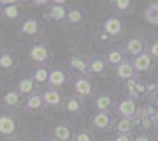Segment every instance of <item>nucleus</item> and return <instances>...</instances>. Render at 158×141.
Returning a JSON list of instances; mask_svg holds the SVG:
<instances>
[{
	"instance_id": "nucleus-15",
	"label": "nucleus",
	"mask_w": 158,
	"mask_h": 141,
	"mask_svg": "<svg viewBox=\"0 0 158 141\" xmlns=\"http://www.w3.org/2000/svg\"><path fill=\"white\" fill-rule=\"evenodd\" d=\"M67 64H69V66L72 69H74L76 72H78V74L87 76V74H89V62L83 57L73 54L72 57L67 60Z\"/></svg>"
},
{
	"instance_id": "nucleus-34",
	"label": "nucleus",
	"mask_w": 158,
	"mask_h": 141,
	"mask_svg": "<svg viewBox=\"0 0 158 141\" xmlns=\"http://www.w3.org/2000/svg\"><path fill=\"white\" fill-rule=\"evenodd\" d=\"M148 52H149V54L151 55L152 59L158 60V39L152 42L151 46H150V48H149V51H148Z\"/></svg>"
},
{
	"instance_id": "nucleus-29",
	"label": "nucleus",
	"mask_w": 158,
	"mask_h": 141,
	"mask_svg": "<svg viewBox=\"0 0 158 141\" xmlns=\"http://www.w3.org/2000/svg\"><path fill=\"white\" fill-rule=\"evenodd\" d=\"M2 15L10 19V20H13V19H17L19 17V7L17 4H12V5H6L4 6V10H2Z\"/></svg>"
},
{
	"instance_id": "nucleus-41",
	"label": "nucleus",
	"mask_w": 158,
	"mask_h": 141,
	"mask_svg": "<svg viewBox=\"0 0 158 141\" xmlns=\"http://www.w3.org/2000/svg\"><path fill=\"white\" fill-rule=\"evenodd\" d=\"M156 135H157V138H158V127H157V129H156Z\"/></svg>"
},
{
	"instance_id": "nucleus-43",
	"label": "nucleus",
	"mask_w": 158,
	"mask_h": 141,
	"mask_svg": "<svg viewBox=\"0 0 158 141\" xmlns=\"http://www.w3.org/2000/svg\"><path fill=\"white\" fill-rule=\"evenodd\" d=\"M107 141H112V140H107Z\"/></svg>"
},
{
	"instance_id": "nucleus-38",
	"label": "nucleus",
	"mask_w": 158,
	"mask_h": 141,
	"mask_svg": "<svg viewBox=\"0 0 158 141\" xmlns=\"http://www.w3.org/2000/svg\"><path fill=\"white\" fill-rule=\"evenodd\" d=\"M153 121H155L156 126L158 127V108H157V111H156V113H155V116H153Z\"/></svg>"
},
{
	"instance_id": "nucleus-39",
	"label": "nucleus",
	"mask_w": 158,
	"mask_h": 141,
	"mask_svg": "<svg viewBox=\"0 0 158 141\" xmlns=\"http://www.w3.org/2000/svg\"><path fill=\"white\" fill-rule=\"evenodd\" d=\"M39 141H54V140L52 139V136H51V138H50V136H44V138H41Z\"/></svg>"
},
{
	"instance_id": "nucleus-6",
	"label": "nucleus",
	"mask_w": 158,
	"mask_h": 141,
	"mask_svg": "<svg viewBox=\"0 0 158 141\" xmlns=\"http://www.w3.org/2000/svg\"><path fill=\"white\" fill-rule=\"evenodd\" d=\"M116 74L120 80L127 81L130 79H133L137 76V71L133 67V64H132L131 59H126L125 61H123L119 66L116 67Z\"/></svg>"
},
{
	"instance_id": "nucleus-14",
	"label": "nucleus",
	"mask_w": 158,
	"mask_h": 141,
	"mask_svg": "<svg viewBox=\"0 0 158 141\" xmlns=\"http://www.w3.org/2000/svg\"><path fill=\"white\" fill-rule=\"evenodd\" d=\"M131 60L132 64H133V67L137 71V73H143V72L149 71V68L151 67L153 59L149 54V52L145 51L144 53H142L140 55L136 57V58H132Z\"/></svg>"
},
{
	"instance_id": "nucleus-33",
	"label": "nucleus",
	"mask_w": 158,
	"mask_h": 141,
	"mask_svg": "<svg viewBox=\"0 0 158 141\" xmlns=\"http://www.w3.org/2000/svg\"><path fill=\"white\" fill-rule=\"evenodd\" d=\"M133 141H153V139H152V136L150 135V133L139 132V133H135Z\"/></svg>"
},
{
	"instance_id": "nucleus-10",
	"label": "nucleus",
	"mask_w": 158,
	"mask_h": 141,
	"mask_svg": "<svg viewBox=\"0 0 158 141\" xmlns=\"http://www.w3.org/2000/svg\"><path fill=\"white\" fill-rule=\"evenodd\" d=\"M19 31L20 33L24 34V35L32 37V35L38 33V31H39V21L34 17H25L20 21Z\"/></svg>"
},
{
	"instance_id": "nucleus-3",
	"label": "nucleus",
	"mask_w": 158,
	"mask_h": 141,
	"mask_svg": "<svg viewBox=\"0 0 158 141\" xmlns=\"http://www.w3.org/2000/svg\"><path fill=\"white\" fill-rule=\"evenodd\" d=\"M72 86L76 91V93L78 94V96H89L92 93V84L90 79L86 75H80L78 74L77 76H74L72 80Z\"/></svg>"
},
{
	"instance_id": "nucleus-42",
	"label": "nucleus",
	"mask_w": 158,
	"mask_h": 141,
	"mask_svg": "<svg viewBox=\"0 0 158 141\" xmlns=\"http://www.w3.org/2000/svg\"><path fill=\"white\" fill-rule=\"evenodd\" d=\"M157 96H158V88H157Z\"/></svg>"
},
{
	"instance_id": "nucleus-23",
	"label": "nucleus",
	"mask_w": 158,
	"mask_h": 141,
	"mask_svg": "<svg viewBox=\"0 0 158 141\" xmlns=\"http://www.w3.org/2000/svg\"><path fill=\"white\" fill-rule=\"evenodd\" d=\"M84 17H85L84 11L79 6L71 5V6L67 7V18H66V20L69 21L70 24H72V25L80 24L81 21L84 20Z\"/></svg>"
},
{
	"instance_id": "nucleus-12",
	"label": "nucleus",
	"mask_w": 158,
	"mask_h": 141,
	"mask_svg": "<svg viewBox=\"0 0 158 141\" xmlns=\"http://www.w3.org/2000/svg\"><path fill=\"white\" fill-rule=\"evenodd\" d=\"M124 51L126 54H130L132 58H136V57H138L145 52L144 42H143V40H140L139 38H136V37L130 38L126 40Z\"/></svg>"
},
{
	"instance_id": "nucleus-17",
	"label": "nucleus",
	"mask_w": 158,
	"mask_h": 141,
	"mask_svg": "<svg viewBox=\"0 0 158 141\" xmlns=\"http://www.w3.org/2000/svg\"><path fill=\"white\" fill-rule=\"evenodd\" d=\"M89 73L96 74V75H100V74H104L107 69V64H106L104 57H91L89 60Z\"/></svg>"
},
{
	"instance_id": "nucleus-26",
	"label": "nucleus",
	"mask_w": 158,
	"mask_h": 141,
	"mask_svg": "<svg viewBox=\"0 0 158 141\" xmlns=\"http://www.w3.org/2000/svg\"><path fill=\"white\" fill-rule=\"evenodd\" d=\"M48 74H50V69L46 66H37L32 69L31 76L33 78L34 82L45 84V82H47V79H48Z\"/></svg>"
},
{
	"instance_id": "nucleus-1",
	"label": "nucleus",
	"mask_w": 158,
	"mask_h": 141,
	"mask_svg": "<svg viewBox=\"0 0 158 141\" xmlns=\"http://www.w3.org/2000/svg\"><path fill=\"white\" fill-rule=\"evenodd\" d=\"M116 109H117V113L120 115V118H135L139 112L136 99L127 95L124 96L122 100H119L116 106Z\"/></svg>"
},
{
	"instance_id": "nucleus-31",
	"label": "nucleus",
	"mask_w": 158,
	"mask_h": 141,
	"mask_svg": "<svg viewBox=\"0 0 158 141\" xmlns=\"http://www.w3.org/2000/svg\"><path fill=\"white\" fill-rule=\"evenodd\" d=\"M72 141H94V134L91 131L80 129L73 134Z\"/></svg>"
},
{
	"instance_id": "nucleus-21",
	"label": "nucleus",
	"mask_w": 158,
	"mask_h": 141,
	"mask_svg": "<svg viewBox=\"0 0 158 141\" xmlns=\"http://www.w3.org/2000/svg\"><path fill=\"white\" fill-rule=\"evenodd\" d=\"M41 96H43V101H44V105L46 106H51V107H54V106H58L60 105V102L63 100L61 98V94L58 89H47L44 93H41Z\"/></svg>"
},
{
	"instance_id": "nucleus-7",
	"label": "nucleus",
	"mask_w": 158,
	"mask_h": 141,
	"mask_svg": "<svg viewBox=\"0 0 158 141\" xmlns=\"http://www.w3.org/2000/svg\"><path fill=\"white\" fill-rule=\"evenodd\" d=\"M30 58L37 64H44L48 59V49L43 42H35L30 47Z\"/></svg>"
},
{
	"instance_id": "nucleus-36",
	"label": "nucleus",
	"mask_w": 158,
	"mask_h": 141,
	"mask_svg": "<svg viewBox=\"0 0 158 141\" xmlns=\"http://www.w3.org/2000/svg\"><path fill=\"white\" fill-rule=\"evenodd\" d=\"M51 1L48 0H32V5L35 7H39V6H44V5H48Z\"/></svg>"
},
{
	"instance_id": "nucleus-8",
	"label": "nucleus",
	"mask_w": 158,
	"mask_h": 141,
	"mask_svg": "<svg viewBox=\"0 0 158 141\" xmlns=\"http://www.w3.org/2000/svg\"><path fill=\"white\" fill-rule=\"evenodd\" d=\"M103 31L110 37H118L123 31V24L117 17H109L103 21Z\"/></svg>"
},
{
	"instance_id": "nucleus-13",
	"label": "nucleus",
	"mask_w": 158,
	"mask_h": 141,
	"mask_svg": "<svg viewBox=\"0 0 158 141\" xmlns=\"http://www.w3.org/2000/svg\"><path fill=\"white\" fill-rule=\"evenodd\" d=\"M73 134L71 128L66 123H57L52 131V139L54 141H72Z\"/></svg>"
},
{
	"instance_id": "nucleus-30",
	"label": "nucleus",
	"mask_w": 158,
	"mask_h": 141,
	"mask_svg": "<svg viewBox=\"0 0 158 141\" xmlns=\"http://www.w3.org/2000/svg\"><path fill=\"white\" fill-rule=\"evenodd\" d=\"M14 65V58L12 53L4 51L0 53V68H5L8 69Z\"/></svg>"
},
{
	"instance_id": "nucleus-2",
	"label": "nucleus",
	"mask_w": 158,
	"mask_h": 141,
	"mask_svg": "<svg viewBox=\"0 0 158 141\" xmlns=\"http://www.w3.org/2000/svg\"><path fill=\"white\" fill-rule=\"evenodd\" d=\"M114 119L112 118L110 113L106 112H96L92 115V125L99 132H105L109 131L113 126Z\"/></svg>"
},
{
	"instance_id": "nucleus-35",
	"label": "nucleus",
	"mask_w": 158,
	"mask_h": 141,
	"mask_svg": "<svg viewBox=\"0 0 158 141\" xmlns=\"http://www.w3.org/2000/svg\"><path fill=\"white\" fill-rule=\"evenodd\" d=\"M133 136L135 134H118L116 135L114 139H112V141H133Z\"/></svg>"
},
{
	"instance_id": "nucleus-11",
	"label": "nucleus",
	"mask_w": 158,
	"mask_h": 141,
	"mask_svg": "<svg viewBox=\"0 0 158 141\" xmlns=\"http://www.w3.org/2000/svg\"><path fill=\"white\" fill-rule=\"evenodd\" d=\"M47 15L53 21H63L67 18V7L65 5H58L51 1L47 5Z\"/></svg>"
},
{
	"instance_id": "nucleus-24",
	"label": "nucleus",
	"mask_w": 158,
	"mask_h": 141,
	"mask_svg": "<svg viewBox=\"0 0 158 141\" xmlns=\"http://www.w3.org/2000/svg\"><path fill=\"white\" fill-rule=\"evenodd\" d=\"M112 106V96L107 93L99 94L94 100V107L97 112H106L109 113Z\"/></svg>"
},
{
	"instance_id": "nucleus-37",
	"label": "nucleus",
	"mask_w": 158,
	"mask_h": 141,
	"mask_svg": "<svg viewBox=\"0 0 158 141\" xmlns=\"http://www.w3.org/2000/svg\"><path fill=\"white\" fill-rule=\"evenodd\" d=\"M54 4H58V5H64V4H66L67 1L66 0H52Z\"/></svg>"
},
{
	"instance_id": "nucleus-18",
	"label": "nucleus",
	"mask_w": 158,
	"mask_h": 141,
	"mask_svg": "<svg viewBox=\"0 0 158 141\" xmlns=\"http://www.w3.org/2000/svg\"><path fill=\"white\" fill-rule=\"evenodd\" d=\"M138 121H139V128L142 129V132L145 133H151V132H156L157 126L153 121V118L144 113L140 108L138 112Z\"/></svg>"
},
{
	"instance_id": "nucleus-25",
	"label": "nucleus",
	"mask_w": 158,
	"mask_h": 141,
	"mask_svg": "<svg viewBox=\"0 0 158 141\" xmlns=\"http://www.w3.org/2000/svg\"><path fill=\"white\" fill-rule=\"evenodd\" d=\"M65 111L71 113V114H78L83 109V102L80 100L79 96H67L65 99V104H64Z\"/></svg>"
},
{
	"instance_id": "nucleus-27",
	"label": "nucleus",
	"mask_w": 158,
	"mask_h": 141,
	"mask_svg": "<svg viewBox=\"0 0 158 141\" xmlns=\"http://www.w3.org/2000/svg\"><path fill=\"white\" fill-rule=\"evenodd\" d=\"M145 20L151 25H158V4H151L144 11Z\"/></svg>"
},
{
	"instance_id": "nucleus-22",
	"label": "nucleus",
	"mask_w": 158,
	"mask_h": 141,
	"mask_svg": "<svg viewBox=\"0 0 158 141\" xmlns=\"http://www.w3.org/2000/svg\"><path fill=\"white\" fill-rule=\"evenodd\" d=\"M44 105V101H43V96L40 93H34L30 94L28 96H26V100H25V105H24V109L26 112H33V111H37L41 108V106Z\"/></svg>"
},
{
	"instance_id": "nucleus-32",
	"label": "nucleus",
	"mask_w": 158,
	"mask_h": 141,
	"mask_svg": "<svg viewBox=\"0 0 158 141\" xmlns=\"http://www.w3.org/2000/svg\"><path fill=\"white\" fill-rule=\"evenodd\" d=\"M130 4H131L130 0H116L114 1V6L120 12H125L126 10L131 6Z\"/></svg>"
},
{
	"instance_id": "nucleus-9",
	"label": "nucleus",
	"mask_w": 158,
	"mask_h": 141,
	"mask_svg": "<svg viewBox=\"0 0 158 141\" xmlns=\"http://www.w3.org/2000/svg\"><path fill=\"white\" fill-rule=\"evenodd\" d=\"M106 64L109 66H113L116 68L117 66H119L123 61L126 60V53L124 49L122 48H118V47H113V48H110L107 52H106L105 57Z\"/></svg>"
},
{
	"instance_id": "nucleus-16",
	"label": "nucleus",
	"mask_w": 158,
	"mask_h": 141,
	"mask_svg": "<svg viewBox=\"0 0 158 141\" xmlns=\"http://www.w3.org/2000/svg\"><path fill=\"white\" fill-rule=\"evenodd\" d=\"M33 88H34V80L30 75H23L20 76L18 82H17V92L21 96H28L30 94L33 93Z\"/></svg>"
},
{
	"instance_id": "nucleus-4",
	"label": "nucleus",
	"mask_w": 158,
	"mask_h": 141,
	"mask_svg": "<svg viewBox=\"0 0 158 141\" xmlns=\"http://www.w3.org/2000/svg\"><path fill=\"white\" fill-rule=\"evenodd\" d=\"M66 82V73L64 72L63 68L54 66L50 69L48 79H47V86L52 89H58L61 86H64Z\"/></svg>"
},
{
	"instance_id": "nucleus-28",
	"label": "nucleus",
	"mask_w": 158,
	"mask_h": 141,
	"mask_svg": "<svg viewBox=\"0 0 158 141\" xmlns=\"http://www.w3.org/2000/svg\"><path fill=\"white\" fill-rule=\"evenodd\" d=\"M20 95L17 91H10L2 96V102L7 106H17L20 101Z\"/></svg>"
},
{
	"instance_id": "nucleus-5",
	"label": "nucleus",
	"mask_w": 158,
	"mask_h": 141,
	"mask_svg": "<svg viewBox=\"0 0 158 141\" xmlns=\"http://www.w3.org/2000/svg\"><path fill=\"white\" fill-rule=\"evenodd\" d=\"M136 128H139L138 114L135 118H120L116 126L118 134H135Z\"/></svg>"
},
{
	"instance_id": "nucleus-20",
	"label": "nucleus",
	"mask_w": 158,
	"mask_h": 141,
	"mask_svg": "<svg viewBox=\"0 0 158 141\" xmlns=\"http://www.w3.org/2000/svg\"><path fill=\"white\" fill-rule=\"evenodd\" d=\"M125 88L127 92V96H131L133 99H137L140 95V93H143V91H144V86L138 79V76L126 81Z\"/></svg>"
},
{
	"instance_id": "nucleus-19",
	"label": "nucleus",
	"mask_w": 158,
	"mask_h": 141,
	"mask_svg": "<svg viewBox=\"0 0 158 141\" xmlns=\"http://www.w3.org/2000/svg\"><path fill=\"white\" fill-rule=\"evenodd\" d=\"M15 121L8 114H0V134L12 135L15 132Z\"/></svg>"
},
{
	"instance_id": "nucleus-40",
	"label": "nucleus",
	"mask_w": 158,
	"mask_h": 141,
	"mask_svg": "<svg viewBox=\"0 0 158 141\" xmlns=\"http://www.w3.org/2000/svg\"><path fill=\"white\" fill-rule=\"evenodd\" d=\"M2 10H4V6H2L1 2H0V14H2Z\"/></svg>"
}]
</instances>
